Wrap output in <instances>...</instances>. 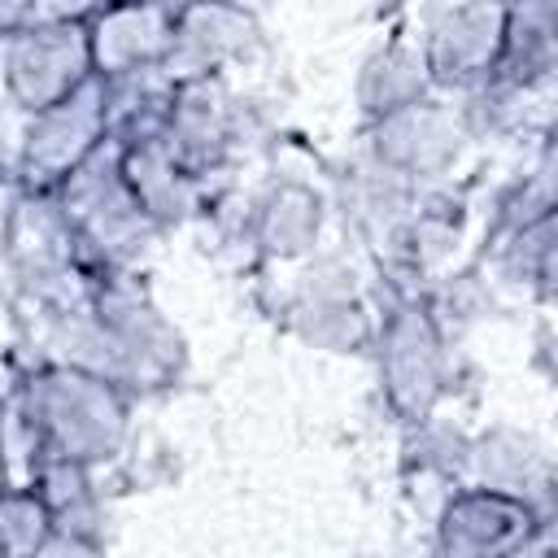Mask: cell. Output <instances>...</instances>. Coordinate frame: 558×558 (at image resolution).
Instances as JSON below:
<instances>
[{
  "label": "cell",
  "mask_w": 558,
  "mask_h": 558,
  "mask_svg": "<svg viewBox=\"0 0 558 558\" xmlns=\"http://www.w3.org/2000/svg\"><path fill=\"white\" fill-rule=\"evenodd\" d=\"M554 0H506L501 61L493 78L541 92L554 74Z\"/></svg>",
  "instance_id": "17"
},
{
  "label": "cell",
  "mask_w": 558,
  "mask_h": 558,
  "mask_svg": "<svg viewBox=\"0 0 558 558\" xmlns=\"http://www.w3.org/2000/svg\"><path fill=\"white\" fill-rule=\"evenodd\" d=\"M31 22H35V9H31V0H0V44H4L9 35L26 31Z\"/></svg>",
  "instance_id": "20"
},
{
  "label": "cell",
  "mask_w": 558,
  "mask_h": 558,
  "mask_svg": "<svg viewBox=\"0 0 558 558\" xmlns=\"http://www.w3.org/2000/svg\"><path fill=\"white\" fill-rule=\"evenodd\" d=\"M318 235H323V201L314 196V187L296 179L275 183L253 209V240L270 262L310 257L318 248Z\"/></svg>",
  "instance_id": "15"
},
{
  "label": "cell",
  "mask_w": 558,
  "mask_h": 558,
  "mask_svg": "<svg viewBox=\"0 0 558 558\" xmlns=\"http://www.w3.org/2000/svg\"><path fill=\"white\" fill-rule=\"evenodd\" d=\"M166 140L174 144V153L196 174H209L231 153V140H235V105H231V92H227L222 74L187 78V83H174L170 87Z\"/></svg>",
  "instance_id": "14"
},
{
  "label": "cell",
  "mask_w": 558,
  "mask_h": 558,
  "mask_svg": "<svg viewBox=\"0 0 558 558\" xmlns=\"http://www.w3.org/2000/svg\"><path fill=\"white\" fill-rule=\"evenodd\" d=\"M288 314H292V331L305 344L327 349V353H353V349L371 344V336H375V318L366 314L353 270H344V266L310 270Z\"/></svg>",
  "instance_id": "13"
},
{
  "label": "cell",
  "mask_w": 558,
  "mask_h": 558,
  "mask_svg": "<svg viewBox=\"0 0 558 558\" xmlns=\"http://www.w3.org/2000/svg\"><path fill=\"white\" fill-rule=\"evenodd\" d=\"M466 466L475 471V484L519 493L532 506H541L536 493H549V458L536 445V436L519 432V427H493L480 440H471L466 445Z\"/></svg>",
  "instance_id": "16"
},
{
  "label": "cell",
  "mask_w": 558,
  "mask_h": 558,
  "mask_svg": "<svg viewBox=\"0 0 558 558\" xmlns=\"http://www.w3.org/2000/svg\"><path fill=\"white\" fill-rule=\"evenodd\" d=\"M240 4H248V9H253V4H257V0H240Z\"/></svg>",
  "instance_id": "22"
},
{
  "label": "cell",
  "mask_w": 558,
  "mask_h": 558,
  "mask_svg": "<svg viewBox=\"0 0 558 558\" xmlns=\"http://www.w3.org/2000/svg\"><path fill=\"white\" fill-rule=\"evenodd\" d=\"M113 144H118L122 179L157 231L192 218V209L201 205V174L174 153V144L166 140V126L135 140H113Z\"/></svg>",
  "instance_id": "12"
},
{
  "label": "cell",
  "mask_w": 558,
  "mask_h": 558,
  "mask_svg": "<svg viewBox=\"0 0 558 558\" xmlns=\"http://www.w3.org/2000/svg\"><path fill=\"white\" fill-rule=\"evenodd\" d=\"M92 78L87 22H31L0 48V92L26 118Z\"/></svg>",
  "instance_id": "6"
},
{
  "label": "cell",
  "mask_w": 558,
  "mask_h": 558,
  "mask_svg": "<svg viewBox=\"0 0 558 558\" xmlns=\"http://www.w3.org/2000/svg\"><path fill=\"white\" fill-rule=\"evenodd\" d=\"M52 357L96 371L118 388H161L179 375L183 340L161 310L122 275L105 270L87 305L48 314Z\"/></svg>",
  "instance_id": "1"
},
{
  "label": "cell",
  "mask_w": 558,
  "mask_h": 558,
  "mask_svg": "<svg viewBox=\"0 0 558 558\" xmlns=\"http://www.w3.org/2000/svg\"><path fill=\"white\" fill-rule=\"evenodd\" d=\"M475 135L462 122V109L436 100L432 92L384 113L371 118V135H366V153L388 166L392 174L410 179L414 187H432L440 179H449L466 153Z\"/></svg>",
  "instance_id": "7"
},
{
  "label": "cell",
  "mask_w": 558,
  "mask_h": 558,
  "mask_svg": "<svg viewBox=\"0 0 558 558\" xmlns=\"http://www.w3.org/2000/svg\"><path fill=\"white\" fill-rule=\"evenodd\" d=\"M109 0H31L35 22H92Z\"/></svg>",
  "instance_id": "19"
},
{
  "label": "cell",
  "mask_w": 558,
  "mask_h": 558,
  "mask_svg": "<svg viewBox=\"0 0 558 558\" xmlns=\"http://www.w3.org/2000/svg\"><path fill=\"white\" fill-rule=\"evenodd\" d=\"M52 192L96 270H126L140 257V248L157 235V227L148 222V214L140 209L135 192L122 179L113 140H105Z\"/></svg>",
  "instance_id": "3"
},
{
  "label": "cell",
  "mask_w": 558,
  "mask_h": 558,
  "mask_svg": "<svg viewBox=\"0 0 558 558\" xmlns=\"http://www.w3.org/2000/svg\"><path fill=\"white\" fill-rule=\"evenodd\" d=\"M506 35V0H458L440 9L423 35L418 52L432 78V92H475L497 74Z\"/></svg>",
  "instance_id": "8"
},
{
  "label": "cell",
  "mask_w": 558,
  "mask_h": 558,
  "mask_svg": "<svg viewBox=\"0 0 558 558\" xmlns=\"http://www.w3.org/2000/svg\"><path fill=\"white\" fill-rule=\"evenodd\" d=\"M174 26V0H109L87 22V48H92V74L105 83L161 70V57L170 48Z\"/></svg>",
  "instance_id": "11"
},
{
  "label": "cell",
  "mask_w": 558,
  "mask_h": 558,
  "mask_svg": "<svg viewBox=\"0 0 558 558\" xmlns=\"http://www.w3.org/2000/svg\"><path fill=\"white\" fill-rule=\"evenodd\" d=\"M109 140V87L105 78H87L65 100L26 113L17 135V187L52 192L74 166H83L100 144Z\"/></svg>",
  "instance_id": "5"
},
{
  "label": "cell",
  "mask_w": 558,
  "mask_h": 558,
  "mask_svg": "<svg viewBox=\"0 0 558 558\" xmlns=\"http://www.w3.org/2000/svg\"><path fill=\"white\" fill-rule=\"evenodd\" d=\"M257 44V13L240 0H183L174 4L170 48L161 57L166 83L222 74Z\"/></svg>",
  "instance_id": "10"
},
{
  "label": "cell",
  "mask_w": 558,
  "mask_h": 558,
  "mask_svg": "<svg viewBox=\"0 0 558 558\" xmlns=\"http://www.w3.org/2000/svg\"><path fill=\"white\" fill-rule=\"evenodd\" d=\"M549 523V510L532 506L519 493H501L488 484L453 488L436 514V549L453 558H493L523 554L532 536Z\"/></svg>",
  "instance_id": "9"
},
{
  "label": "cell",
  "mask_w": 558,
  "mask_h": 558,
  "mask_svg": "<svg viewBox=\"0 0 558 558\" xmlns=\"http://www.w3.org/2000/svg\"><path fill=\"white\" fill-rule=\"evenodd\" d=\"M13 418L31 445V466L44 458L100 466L122 453L131 432L126 388L57 357L17 384Z\"/></svg>",
  "instance_id": "2"
},
{
  "label": "cell",
  "mask_w": 558,
  "mask_h": 558,
  "mask_svg": "<svg viewBox=\"0 0 558 558\" xmlns=\"http://www.w3.org/2000/svg\"><path fill=\"white\" fill-rule=\"evenodd\" d=\"M432 92V78H427V65H423V52H418V39H392L384 44L379 52H371L362 61V74H357V105L366 118H384L418 96Z\"/></svg>",
  "instance_id": "18"
},
{
  "label": "cell",
  "mask_w": 558,
  "mask_h": 558,
  "mask_svg": "<svg viewBox=\"0 0 558 558\" xmlns=\"http://www.w3.org/2000/svg\"><path fill=\"white\" fill-rule=\"evenodd\" d=\"M371 340L379 349V384H384L388 405L405 423L432 418L436 401L445 397V379H449V353H445L436 314L423 301L401 296L375 323Z\"/></svg>",
  "instance_id": "4"
},
{
  "label": "cell",
  "mask_w": 558,
  "mask_h": 558,
  "mask_svg": "<svg viewBox=\"0 0 558 558\" xmlns=\"http://www.w3.org/2000/svg\"><path fill=\"white\" fill-rule=\"evenodd\" d=\"M9 488V462H4V445H0V493Z\"/></svg>",
  "instance_id": "21"
}]
</instances>
